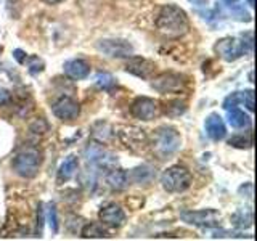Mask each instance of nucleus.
Wrapping results in <instances>:
<instances>
[{
  "mask_svg": "<svg viewBox=\"0 0 257 241\" xmlns=\"http://www.w3.org/2000/svg\"><path fill=\"white\" fill-rule=\"evenodd\" d=\"M156 28L167 39H180L188 32L190 23L180 7L166 5L156 18Z\"/></svg>",
  "mask_w": 257,
  "mask_h": 241,
  "instance_id": "1",
  "label": "nucleus"
},
{
  "mask_svg": "<svg viewBox=\"0 0 257 241\" xmlns=\"http://www.w3.org/2000/svg\"><path fill=\"white\" fill-rule=\"evenodd\" d=\"M180 145H182L180 134L177 132L174 127H169V126H161L151 139L153 153H155L159 159H167L172 155H175V153L180 150Z\"/></svg>",
  "mask_w": 257,
  "mask_h": 241,
  "instance_id": "2",
  "label": "nucleus"
},
{
  "mask_svg": "<svg viewBox=\"0 0 257 241\" xmlns=\"http://www.w3.org/2000/svg\"><path fill=\"white\" fill-rule=\"evenodd\" d=\"M42 164V153L37 148H26L15 156L13 171L24 179H32L39 172V167Z\"/></svg>",
  "mask_w": 257,
  "mask_h": 241,
  "instance_id": "3",
  "label": "nucleus"
},
{
  "mask_svg": "<svg viewBox=\"0 0 257 241\" xmlns=\"http://www.w3.org/2000/svg\"><path fill=\"white\" fill-rule=\"evenodd\" d=\"M161 183H163V188L166 191L180 193L190 188L191 174L185 167H180V166L169 167L167 171H164V174L161 175Z\"/></svg>",
  "mask_w": 257,
  "mask_h": 241,
  "instance_id": "4",
  "label": "nucleus"
},
{
  "mask_svg": "<svg viewBox=\"0 0 257 241\" xmlns=\"http://www.w3.org/2000/svg\"><path fill=\"white\" fill-rule=\"evenodd\" d=\"M119 140L122 142L125 148H128L132 153H142L148 145V135L140 127L135 126H122L117 131Z\"/></svg>",
  "mask_w": 257,
  "mask_h": 241,
  "instance_id": "5",
  "label": "nucleus"
},
{
  "mask_svg": "<svg viewBox=\"0 0 257 241\" xmlns=\"http://www.w3.org/2000/svg\"><path fill=\"white\" fill-rule=\"evenodd\" d=\"M246 44L252 48V40L243 42L236 37H223L215 44V52L219 53L225 61H235L239 56L246 53Z\"/></svg>",
  "mask_w": 257,
  "mask_h": 241,
  "instance_id": "6",
  "label": "nucleus"
},
{
  "mask_svg": "<svg viewBox=\"0 0 257 241\" xmlns=\"http://www.w3.org/2000/svg\"><path fill=\"white\" fill-rule=\"evenodd\" d=\"M85 158L90 164L104 169V171H111L117 166V158L109 153L108 150H104L101 145L92 143L85 148Z\"/></svg>",
  "mask_w": 257,
  "mask_h": 241,
  "instance_id": "7",
  "label": "nucleus"
},
{
  "mask_svg": "<svg viewBox=\"0 0 257 241\" xmlns=\"http://www.w3.org/2000/svg\"><path fill=\"white\" fill-rule=\"evenodd\" d=\"M96 48L111 58H127L134 55V47L120 39H103L96 44Z\"/></svg>",
  "mask_w": 257,
  "mask_h": 241,
  "instance_id": "8",
  "label": "nucleus"
},
{
  "mask_svg": "<svg viewBox=\"0 0 257 241\" xmlns=\"http://www.w3.org/2000/svg\"><path fill=\"white\" fill-rule=\"evenodd\" d=\"M180 217L183 222L196 227H214L220 219V214L215 209H201V211H182Z\"/></svg>",
  "mask_w": 257,
  "mask_h": 241,
  "instance_id": "9",
  "label": "nucleus"
},
{
  "mask_svg": "<svg viewBox=\"0 0 257 241\" xmlns=\"http://www.w3.org/2000/svg\"><path fill=\"white\" fill-rule=\"evenodd\" d=\"M185 85V77L177 72H163L151 82V87L159 93H177Z\"/></svg>",
  "mask_w": 257,
  "mask_h": 241,
  "instance_id": "10",
  "label": "nucleus"
},
{
  "mask_svg": "<svg viewBox=\"0 0 257 241\" xmlns=\"http://www.w3.org/2000/svg\"><path fill=\"white\" fill-rule=\"evenodd\" d=\"M52 111H53V114L61 120H74L79 116L80 106L74 98H71V96H61L58 101L53 103Z\"/></svg>",
  "mask_w": 257,
  "mask_h": 241,
  "instance_id": "11",
  "label": "nucleus"
},
{
  "mask_svg": "<svg viewBox=\"0 0 257 241\" xmlns=\"http://www.w3.org/2000/svg\"><path fill=\"white\" fill-rule=\"evenodd\" d=\"M132 116L142 120H151L158 114V103L148 96H139L131 106Z\"/></svg>",
  "mask_w": 257,
  "mask_h": 241,
  "instance_id": "12",
  "label": "nucleus"
},
{
  "mask_svg": "<svg viewBox=\"0 0 257 241\" xmlns=\"http://www.w3.org/2000/svg\"><path fill=\"white\" fill-rule=\"evenodd\" d=\"M125 71L137 77H140V79H150L153 74H155L156 64L147 58H142V56H132L131 61L127 63Z\"/></svg>",
  "mask_w": 257,
  "mask_h": 241,
  "instance_id": "13",
  "label": "nucleus"
},
{
  "mask_svg": "<svg viewBox=\"0 0 257 241\" xmlns=\"http://www.w3.org/2000/svg\"><path fill=\"white\" fill-rule=\"evenodd\" d=\"M98 215H100V220L104 225H109V227H116L117 228L125 222V212L114 203L104 206Z\"/></svg>",
  "mask_w": 257,
  "mask_h": 241,
  "instance_id": "14",
  "label": "nucleus"
},
{
  "mask_svg": "<svg viewBox=\"0 0 257 241\" xmlns=\"http://www.w3.org/2000/svg\"><path fill=\"white\" fill-rule=\"evenodd\" d=\"M64 72L66 76L74 79V80H80V79H85L88 74H90V64H88L85 60H69L64 63Z\"/></svg>",
  "mask_w": 257,
  "mask_h": 241,
  "instance_id": "15",
  "label": "nucleus"
},
{
  "mask_svg": "<svg viewBox=\"0 0 257 241\" xmlns=\"http://www.w3.org/2000/svg\"><path fill=\"white\" fill-rule=\"evenodd\" d=\"M206 127V132L207 135L211 137L214 142H219L223 140L225 135H227V127H225L223 119L219 114H211L204 123Z\"/></svg>",
  "mask_w": 257,
  "mask_h": 241,
  "instance_id": "16",
  "label": "nucleus"
},
{
  "mask_svg": "<svg viewBox=\"0 0 257 241\" xmlns=\"http://www.w3.org/2000/svg\"><path fill=\"white\" fill-rule=\"evenodd\" d=\"M128 174L125 171H122V169H111V171L108 172L106 175V182L108 185L112 188V190H125L128 187Z\"/></svg>",
  "mask_w": 257,
  "mask_h": 241,
  "instance_id": "17",
  "label": "nucleus"
},
{
  "mask_svg": "<svg viewBox=\"0 0 257 241\" xmlns=\"http://www.w3.org/2000/svg\"><path fill=\"white\" fill-rule=\"evenodd\" d=\"M77 166H79V161L74 155H71L64 159L58 169V183H64L69 179H72L74 174L77 172Z\"/></svg>",
  "mask_w": 257,
  "mask_h": 241,
  "instance_id": "18",
  "label": "nucleus"
},
{
  "mask_svg": "<svg viewBox=\"0 0 257 241\" xmlns=\"http://www.w3.org/2000/svg\"><path fill=\"white\" fill-rule=\"evenodd\" d=\"M155 169H153L150 164H142L139 167H135L134 171L128 175V179H132L137 183H150L153 179H155Z\"/></svg>",
  "mask_w": 257,
  "mask_h": 241,
  "instance_id": "19",
  "label": "nucleus"
},
{
  "mask_svg": "<svg viewBox=\"0 0 257 241\" xmlns=\"http://www.w3.org/2000/svg\"><path fill=\"white\" fill-rule=\"evenodd\" d=\"M227 119H228L230 126L235 127V129H243V127H247L249 124H251L249 116H246L244 112L236 106L227 109Z\"/></svg>",
  "mask_w": 257,
  "mask_h": 241,
  "instance_id": "20",
  "label": "nucleus"
},
{
  "mask_svg": "<svg viewBox=\"0 0 257 241\" xmlns=\"http://www.w3.org/2000/svg\"><path fill=\"white\" fill-rule=\"evenodd\" d=\"M82 238H108L109 231L103 227L101 223H87L85 227L80 231Z\"/></svg>",
  "mask_w": 257,
  "mask_h": 241,
  "instance_id": "21",
  "label": "nucleus"
},
{
  "mask_svg": "<svg viewBox=\"0 0 257 241\" xmlns=\"http://www.w3.org/2000/svg\"><path fill=\"white\" fill-rule=\"evenodd\" d=\"M95 84L96 87H100L101 90H111L112 87L116 85V79L109 72H98L95 77Z\"/></svg>",
  "mask_w": 257,
  "mask_h": 241,
  "instance_id": "22",
  "label": "nucleus"
},
{
  "mask_svg": "<svg viewBox=\"0 0 257 241\" xmlns=\"http://www.w3.org/2000/svg\"><path fill=\"white\" fill-rule=\"evenodd\" d=\"M93 137L95 139H98L100 142H108L112 137L111 127L106 123H96L93 126Z\"/></svg>",
  "mask_w": 257,
  "mask_h": 241,
  "instance_id": "23",
  "label": "nucleus"
},
{
  "mask_svg": "<svg viewBox=\"0 0 257 241\" xmlns=\"http://www.w3.org/2000/svg\"><path fill=\"white\" fill-rule=\"evenodd\" d=\"M228 145L235 148H251L252 145V135L247 134L244 137V134H239V135H233L231 139L228 140Z\"/></svg>",
  "mask_w": 257,
  "mask_h": 241,
  "instance_id": "24",
  "label": "nucleus"
},
{
  "mask_svg": "<svg viewBox=\"0 0 257 241\" xmlns=\"http://www.w3.org/2000/svg\"><path fill=\"white\" fill-rule=\"evenodd\" d=\"M164 111H166V114L174 116V117H175V116L183 114V112L187 111V106H185V103H183V101H180V100H172V101L166 103Z\"/></svg>",
  "mask_w": 257,
  "mask_h": 241,
  "instance_id": "25",
  "label": "nucleus"
},
{
  "mask_svg": "<svg viewBox=\"0 0 257 241\" xmlns=\"http://www.w3.org/2000/svg\"><path fill=\"white\" fill-rule=\"evenodd\" d=\"M24 63H26L28 66H29V72H31L32 76H36V74H39V72L44 71V61L40 60L39 56H26Z\"/></svg>",
  "mask_w": 257,
  "mask_h": 241,
  "instance_id": "26",
  "label": "nucleus"
},
{
  "mask_svg": "<svg viewBox=\"0 0 257 241\" xmlns=\"http://www.w3.org/2000/svg\"><path fill=\"white\" fill-rule=\"evenodd\" d=\"M47 220H48V225H50L53 233L58 231V214H56V207L53 203L48 204V207H47Z\"/></svg>",
  "mask_w": 257,
  "mask_h": 241,
  "instance_id": "27",
  "label": "nucleus"
},
{
  "mask_svg": "<svg viewBox=\"0 0 257 241\" xmlns=\"http://www.w3.org/2000/svg\"><path fill=\"white\" fill-rule=\"evenodd\" d=\"M239 101H243V92H235V93H231V95L227 96V98H225V101H223V108H225V109L233 108V106H236V104H238Z\"/></svg>",
  "mask_w": 257,
  "mask_h": 241,
  "instance_id": "28",
  "label": "nucleus"
},
{
  "mask_svg": "<svg viewBox=\"0 0 257 241\" xmlns=\"http://www.w3.org/2000/svg\"><path fill=\"white\" fill-rule=\"evenodd\" d=\"M47 129H48V124L45 123L44 119H39L31 126V132L36 134V135H42L44 132H47Z\"/></svg>",
  "mask_w": 257,
  "mask_h": 241,
  "instance_id": "29",
  "label": "nucleus"
},
{
  "mask_svg": "<svg viewBox=\"0 0 257 241\" xmlns=\"http://www.w3.org/2000/svg\"><path fill=\"white\" fill-rule=\"evenodd\" d=\"M243 103L246 104V108L249 111H254V92L252 90L243 92Z\"/></svg>",
  "mask_w": 257,
  "mask_h": 241,
  "instance_id": "30",
  "label": "nucleus"
},
{
  "mask_svg": "<svg viewBox=\"0 0 257 241\" xmlns=\"http://www.w3.org/2000/svg\"><path fill=\"white\" fill-rule=\"evenodd\" d=\"M42 204H39V211H37V233H42V222H44V217H42Z\"/></svg>",
  "mask_w": 257,
  "mask_h": 241,
  "instance_id": "31",
  "label": "nucleus"
},
{
  "mask_svg": "<svg viewBox=\"0 0 257 241\" xmlns=\"http://www.w3.org/2000/svg\"><path fill=\"white\" fill-rule=\"evenodd\" d=\"M8 100H10V92L5 90V88H0V106L8 103Z\"/></svg>",
  "mask_w": 257,
  "mask_h": 241,
  "instance_id": "32",
  "label": "nucleus"
},
{
  "mask_svg": "<svg viewBox=\"0 0 257 241\" xmlns=\"http://www.w3.org/2000/svg\"><path fill=\"white\" fill-rule=\"evenodd\" d=\"M13 56H15V58L18 60L20 63H24V60H26V56H28V55L24 53L23 50H15V52H13Z\"/></svg>",
  "mask_w": 257,
  "mask_h": 241,
  "instance_id": "33",
  "label": "nucleus"
},
{
  "mask_svg": "<svg viewBox=\"0 0 257 241\" xmlns=\"http://www.w3.org/2000/svg\"><path fill=\"white\" fill-rule=\"evenodd\" d=\"M191 4H195V5H206L207 4V0H190Z\"/></svg>",
  "mask_w": 257,
  "mask_h": 241,
  "instance_id": "34",
  "label": "nucleus"
},
{
  "mask_svg": "<svg viewBox=\"0 0 257 241\" xmlns=\"http://www.w3.org/2000/svg\"><path fill=\"white\" fill-rule=\"evenodd\" d=\"M42 2H45V4H50V5H55V4H60V2H63V0H42Z\"/></svg>",
  "mask_w": 257,
  "mask_h": 241,
  "instance_id": "35",
  "label": "nucleus"
},
{
  "mask_svg": "<svg viewBox=\"0 0 257 241\" xmlns=\"http://www.w3.org/2000/svg\"><path fill=\"white\" fill-rule=\"evenodd\" d=\"M223 2L227 4V5H235V4L238 2V0H223Z\"/></svg>",
  "mask_w": 257,
  "mask_h": 241,
  "instance_id": "36",
  "label": "nucleus"
},
{
  "mask_svg": "<svg viewBox=\"0 0 257 241\" xmlns=\"http://www.w3.org/2000/svg\"><path fill=\"white\" fill-rule=\"evenodd\" d=\"M247 4L251 5V7H254V0H247Z\"/></svg>",
  "mask_w": 257,
  "mask_h": 241,
  "instance_id": "37",
  "label": "nucleus"
}]
</instances>
